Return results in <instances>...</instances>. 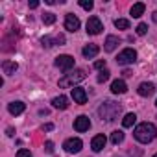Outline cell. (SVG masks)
<instances>
[{
    "label": "cell",
    "mask_w": 157,
    "mask_h": 157,
    "mask_svg": "<svg viewBox=\"0 0 157 157\" xmlns=\"http://www.w3.org/2000/svg\"><path fill=\"white\" fill-rule=\"evenodd\" d=\"M133 135H135V139H137L139 142L148 144V142H151V140L157 137V128H155L151 122H142V124H139V126L135 128Z\"/></svg>",
    "instance_id": "obj_1"
},
{
    "label": "cell",
    "mask_w": 157,
    "mask_h": 157,
    "mask_svg": "<svg viewBox=\"0 0 157 157\" xmlns=\"http://www.w3.org/2000/svg\"><path fill=\"white\" fill-rule=\"evenodd\" d=\"M120 111H122V107H120L117 102L107 100V102H104V104L100 105L98 115H100V118H102V120H105V122H115V120L118 118Z\"/></svg>",
    "instance_id": "obj_2"
},
{
    "label": "cell",
    "mask_w": 157,
    "mask_h": 157,
    "mask_svg": "<svg viewBox=\"0 0 157 157\" xmlns=\"http://www.w3.org/2000/svg\"><path fill=\"white\" fill-rule=\"evenodd\" d=\"M87 78V74H85V70H82V68H78V70H74V72H70V74H67L63 80H59V87H70V85H74V83H80V82H83Z\"/></svg>",
    "instance_id": "obj_3"
},
{
    "label": "cell",
    "mask_w": 157,
    "mask_h": 157,
    "mask_svg": "<svg viewBox=\"0 0 157 157\" xmlns=\"http://www.w3.org/2000/svg\"><path fill=\"white\" fill-rule=\"evenodd\" d=\"M135 59H137V52L133 48H124L117 56V63L118 65H131V63H135Z\"/></svg>",
    "instance_id": "obj_4"
},
{
    "label": "cell",
    "mask_w": 157,
    "mask_h": 157,
    "mask_svg": "<svg viewBox=\"0 0 157 157\" xmlns=\"http://www.w3.org/2000/svg\"><path fill=\"white\" fill-rule=\"evenodd\" d=\"M102 30H104L102 21L98 17H89V21H87V33L89 35H98V33H102Z\"/></svg>",
    "instance_id": "obj_5"
},
{
    "label": "cell",
    "mask_w": 157,
    "mask_h": 157,
    "mask_svg": "<svg viewBox=\"0 0 157 157\" xmlns=\"http://www.w3.org/2000/svg\"><path fill=\"white\" fill-rule=\"evenodd\" d=\"M56 67H57L59 70L67 72V70H70V68L74 67V57H72V56H67V54H63V56L56 57Z\"/></svg>",
    "instance_id": "obj_6"
},
{
    "label": "cell",
    "mask_w": 157,
    "mask_h": 157,
    "mask_svg": "<svg viewBox=\"0 0 157 157\" xmlns=\"http://www.w3.org/2000/svg\"><path fill=\"white\" fill-rule=\"evenodd\" d=\"M63 148H65L68 153H78V151H80V150L83 148V142H82V139L72 137V139H67V140H65Z\"/></svg>",
    "instance_id": "obj_7"
},
{
    "label": "cell",
    "mask_w": 157,
    "mask_h": 157,
    "mask_svg": "<svg viewBox=\"0 0 157 157\" xmlns=\"http://www.w3.org/2000/svg\"><path fill=\"white\" fill-rule=\"evenodd\" d=\"M41 43H43V46L52 48V46H56V44H65V37H63L61 33H56V35H44V37L41 39Z\"/></svg>",
    "instance_id": "obj_8"
},
{
    "label": "cell",
    "mask_w": 157,
    "mask_h": 157,
    "mask_svg": "<svg viewBox=\"0 0 157 157\" xmlns=\"http://www.w3.org/2000/svg\"><path fill=\"white\" fill-rule=\"evenodd\" d=\"M65 30H68V32H76V30H80V19H78L76 15H72V13H67V17H65Z\"/></svg>",
    "instance_id": "obj_9"
},
{
    "label": "cell",
    "mask_w": 157,
    "mask_h": 157,
    "mask_svg": "<svg viewBox=\"0 0 157 157\" xmlns=\"http://www.w3.org/2000/svg\"><path fill=\"white\" fill-rule=\"evenodd\" d=\"M89 128H91V120H89V117H85V115L78 117V118L74 120V129H76V131L83 133V131H87Z\"/></svg>",
    "instance_id": "obj_10"
},
{
    "label": "cell",
    "mask_w": 157,
    "mask_h": 157,
    "mask_svg": "<svg viewBox=\"0 0 157 157\" xmlns=\"http://www.w3.org/2000/svg\"><path fill=\"white\" fill-rule=\"evenodd\" d=\"M137 93H139L140 96H144V98H150V96L155 93V85H153V83H150V82H144V83H140V85H139Z\"/></svg>",
    "instance_id": "obj_11"
},
{
    "label": "cell",
    "mask_w": 157,
    "mask_h": 157,
    "mask_svg": "<svg viewBox=\"0 0 157 157\" xmlns=\"http://www.w3.org/2000/svg\"><path fill=\"white\" fill-rule=\"evenodd\" d=\"M72 98H74L76 104L83 105V104L87 102V93H85V89H82V87H74V89H72Z\"/></svg>",
    "instance_id": "obj_12"
},
{
    "label": "cell",
    "mask_w": 157,
    "mask_h": 157,
    "mask_svg": "<svg viewBox=\"0 0 157 157\" xmlns=\"http://www.w3.org/2000/svg\"><path fill=\"white\" fill-rule=\"evenodd\" d=\"M105 142H107L105 135H96V137L91 140V148H93L94 151H102V150L105 148Z\"/></svg>",
    "instance_id": "obj_13"
},
{
    "label": "cell",
    "mask_w": 157,
    "mask_h": 157,
    "mask_svg": "<svg viewBox=\"0 0 157 157\" xmlns=\"http://www.w3.org/2000/svg\"><path fill=\"white\" fill-rule=\"evenodd\" d=\"M98 52H100V46L98 44H87L83 50H82V54H83V57H87V59H91V57H96L98 56Z\"/></svg>",
    "instance_id": "obj_14"
},
{
    "label": "cell",
    "mask_w": 157,
    "mask_h": 157,
    "mask_svg": "<svg viewBox=\"0 0 157 157\" xmlns=\"http://www.w3.org/2000/svg\"><path fill=\"white\" fill-rule=\"evenodd\" d=\"M111 91H113L115 94H124V93L128 91V85H126L124 80H115V82L111 83Z\"/></svg>",
    "instance_id": "obj_15"
},
{
    "label": "cell",
    "mask_w": 157,
    "mask_h": 157,
    "mask_svg": "<svg viewBox=\"0 0 157 157\" xmlns=\"http://www.w3.org/2000/svg\"><path fill=\"white\" fill-rule=\"evenodd\" d=\"M118 37H115V35H109L107 39H105V43H104V48H105V52H113L117 46H118Z\"/></svg>",
    "instance_id": "obj_16"
},
{
    "label": "cell",
    "mask_w": 157,
    "mask_h": 157,
    "mask_svg": "<svg viewBox=\"0 0 157 157\" xmlns=\"http://www.w3.org/2000/svg\"><path fill=\"white\" fill-rule=\"evenodd\" d=\"M2 70H4L6 76H11V74H15V70H17V63L6 59V61H2Z\"/></svg>",
    "instance_id": "obj_17"
},
{
    "label": "cell",
    "mask_w": 157,
    "mask_h": 157,
    "mask_svg": "<svg viewBox=\"0 0 157 157\" xmlns=\"http://www.w3.org/2000/svg\"><path fill=\"white\" fill-rule=\"evenodd\" d=\"M52 105L56 107V109H67L68 107V98L67 96H56L54 100H52Z\"/></svg>",
    "instance_id": "obj_18"
},
{
    "label": "cell",
    "mask_w": 157,
    "mask_h": 157,
    "mask_svg": "<svg viewBox=\"0 0 157 157\" xmlns=\"http://www.w3.org/2000/svg\"><path fill=\"white\" fill-rule=\"evenodd\" d=\"M8 109H10V113H11L13 117H17V115H21V113L26 109V105H24L22 102H11V104L8 105Z\"/></svg>",
    "instance_id": "obj_19"
},
{
    "label": "cell",
    "mask_w": 157,
    "mask_h": 157,
    "mask_svg": "<svg viewBox=\"0 0 157 157\" xmlns=\"http://www.w3.org/2000/svg\"><path fill=\"white\" fill-rule=\"evenodd\" d=\"M144 10H146V6H144L142 2H137V4H133V8H131V15H133L135 19H139V17L144 13Z\"/></svg>",
    "instance_id": "obj_20"
},
{
    "label": "cell",
    "mask_w": 157,
    "mask_h": 157,
    "mask_svg": "<svg viewBox=\"0 0 157 157\" xmlns=\"http://www.w3.org/2000/svg\"><path fill=\"white\" fill-rule=\"evenodd\" d=\"M135 120H137V115H135V113H128V115L122 118V126H124V128H131V126L135 124Z\"/></svg>",
    "instance_id": "obj_21"
},
{
    "label": "cell",
    "mask_w": 157,
    "mask_h": 157,
    "mask_svg": "<svg viewBox=\"0 0 157 157\" xmlns=\"http://www.w3.org/2000/svg\"><path fill=\"white\" fill-rule=\"evenodd\" d=\"M41 21H43L46 26H50V24H54V22H56V15H54V13H50V11H48V13H43Z\"/></svg>",
    "instance_id": "obj_22"
},
{
    "label": "cell",
    "mask_w": 157,
    "mask_h": 157,
    "mask_svg": "<svg viewBox=\"0 0 157 157\" xmlns=\"http://www.w3.org/2000/svg\"><path fill=\"white\" fill-rule=\"evenodd\" d=\"M115 26L118 30H129V21L128 19H117L115 21Z\"/></svg>",
    "instance_id": "obj_23"
},
{
    "label": "cell",
    "mask_w": 157,
    "mask_h": 157,
    "mask_svg": "<svg viewBox=\"0 0 157 157\" xmlns=\"http://www.w3.org/2000/svg\"><path fill=\"white\" fill-rule=\"evenodd\" d=\"M124 140V133L122 131H113V135H111V142L113 144H120Z\"/></svg>",
    "instance_id": "obj_24"
},
{
    "label": "cell",
    "mask_w": 157,
    "mask_h": 157,
    "mask_svg": "<svg viewBox=\"0 0 157 157\" xmlns=\"http://www.w3.org/2000/svg\"><path fill=\"white\" fill-rule=\"evenodd\" d=\"M109 74H111V72H109L107 68H104V70H102V72L98 74V82H100V83H104V82H107V80H109Z\"/></svg>",
    "instance_id": "obj_25"
},
{
    "label": "cell",
    "mask_w": 157,
    "mask_h": 157,
    "mask_svg": "<svg viewBox=\"0 0 157 157\" xmlns=\"http://www.w3.org/2000/svg\"><path fill=\"white\" fill-rule=\"evenodd\" d=\"M80 6H82L83 10H87V11H91V10L94 8V4L91 2V0H80Z\"/></svg>",
    "instance_id": "obj_26"
},
{
    "label": "cell",
    "mask_w": 157,
    "mask_h": 157,
    "mask_svg": "<svg viewBox=\"0 0 157 157\" xmlns=\"http://www.w3.org/2000/svg\"><path fill=\"white\" fill-rule=\"evenodd\" d=\"M137 33H139V35H146V33H148V24L140 22V24L137 26Z\"/></svg>",
    "instance_id": "obj_27"
},
{
    "label": "cell",
    "mask_w": 157,
    "mask_h": 157,
    "mask_svg": "<svg viewBox=\"0 0 157 157\" xmlns=\"http://www.w3.org/2000/svg\"><path fill=\"white\" fill-rule=\"evenodd\" d=\"M17 157H32V153H30V150H24V148H21V150L17 151Z\"/></svg>",
    "instance_id": "obj_28"
},
{
    "label": "cell",
    "mask_w": 157,
    "mask_h": 157,
    "mask_svg": "<svg viewBox=\"0 0 157 157\" xmlns=\"http://www.w3.org/2000/svg\"><path fill=\"white\" fill-rule=\"evenodd\" d=\"M44 148H46V151H48V153H54V142H52V140H46Z\"/></svg>",
    "instance_id": "obj_29"
},
{
    "label": "cell",
    "mask_w": 157,
    "mask_h": 157,
    "mask_svg": "<svg viewBox=\"0 0 157 157\" xmlns=\"http://www.w3.org/2000/svg\"><path fill=\"white\" fill-rule=\"evenodd\" d=\"M94 67H96V68H105V59H98V61L94 63Z\"/></svg>",
    "instance_id": "obj_30"
},
{
    "label": "cell",
    "mask_w": 157,
    "mask_h": 157,
    "mask_svg": "<svg viewBox=\"0 0 157 157\" xmlns=\"http://www.w3.org/2000/svg\"><path fill=\"white\" fill-rule=\"evenodd\" d=\"M54 129V124H44L43 126V131H52Z\"/></svg>",
    "instance_id": "obj_31"
},
{
    "label": "cell",
    "mask_w": 157,
    "mask_h": 157,
    "mask_svg": "<svg viewBox=\"0 0 157 157\" xmlns=\"http://www.w3.org/2000/svg\"><path fill=\"white\" fill-rule=\"evenodd\" d=\"M6 135H8V137H13V135H15V129H13V128H8V129H6Z\"/></svg>",
    "instance_id": "obj_32"
},
{
    "label": "cell",
    "mask_w": 157,
    "mask_h": 157,
    "mask_svg": "<svg viewBox=\"0 0 157 157\" xmlns=\"http://www.w3.org/2000/svg\"><path fill=\"white\" fill-rule=\"evenodd\" d=\"M30 8H32V10L39 8V2H37V0H32V2H30Z\"/></svg>",
    "instance_id": "obj_33"
},
{
    "label": "cell",
    "mask_w": 157,
    "mask_h": 157,
    "mask_svg": "<svg viewBox=\"0 0 157 157\" xmlns=\"http://www.w3.org/2000/svg\"><path fill=\"white\" fill-rule=\"evenodd\" d=\"M122 74H124V78H129V76H133V72H131V70H124Z\"/></svg>",
    "instance_id": "obj_34"
},
{
    "label": "cell",
    "mask_w": 157,
    "mask_h": 157,
    "mask_svg": "<svg viewBox=\"0 0 157 157\" xmlns=\"http://www.w3.org/2000/svg\"><path fill=\"white\" fill-rule=\"evenodd\" d=\"M153 21H155V22H157V11H155V13H153Z\"/></svg>",
    "instance_id": "obj_35"
},
{
    "label": "cell",
    "mask_w": 157,
    "mask_h": 157,
    "mask_svg": "<svg viewBox=\"0 0 157 157\" xmlns=\"http://www.w3.org/2000/svg\"><path fill=\"white\" fill-rule=\"evenodd\" d=\"M155 105H157V100H155Z\"/></svg>",
    "instance_id": "obj_36"
},
{
    "label": "cell",
    "mask_w": 157,
    "mask_h": 157,
    "mask_svg": "<svg viewBox=\"0 0 157 157\" xmlns=\"http://www.w3.org/2000/svg\"><path fill=\"white\" fill-rule=\"evenodd\" d=\"M153 157H157V153H155V155H153Z\"/></svg>",
    "instance_id": "obj_37"
}]
</instances>
